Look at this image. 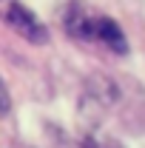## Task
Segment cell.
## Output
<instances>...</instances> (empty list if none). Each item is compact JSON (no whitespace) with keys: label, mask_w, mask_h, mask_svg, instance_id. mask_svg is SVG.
<instances>
[{"label":"cell","mask_w":145,"mask_h":148,"mask_svg":"<svg viewBox=\"0 0 145 148\" xmlns=\"http://www.w3.org/2000/svg\"><path fill=\"white\" fill-rule=\"evenodd\" d=\"M6 23H9V29H14L23 40H29V43H34V46H46V43H49V29L43 26V20L37 17L34 12H29L23 3H17V0L9 3V9H6Z\"/></svg>","instance_id":"6da1fadb"},{"label":"cell","mask_w":145,"mask_h":148,"mask_svg":"<svg viewBox=\"0 0 145 148\" xmlns=\"http://www.w3.org/2000/svg\"><path fill=\"white\" fill-rule=\"evenodd\" d=\"M9 108H12V97H9V88L0 77V114H9Z\"/></svg>","instance_id":"277c9868"},{"label":"cell","mask_w":145,"mask_h":148,"mask_svg":"<svg viewBox=\"0 0 145 148\" xmlns=\"http://www.w3.org/2000/svg\"><path fill=\"white\" fill-rule=\"evenodd\" d=\"M94 40H103L111 51L117 54H128V40L120 29V23L111 17H97L94 20Z\"/></svg>","instance_id":"7a4b0ae2"},{"label":"cell","mask_w":145,"mask_h":148,"mask_svg":"<svg viewBox=\"0 0 145 148\" xmlns=\"http://www.w3.org/2000/svg\"><path fill=\"white\" fill-rule=\"evenodd\" d=\"M66 29H68V34L77 37V40H94V20H91L83 9H77V6H71V12H68Z\"/></svg>","instance_id":"3957f363"}]
</instances>
